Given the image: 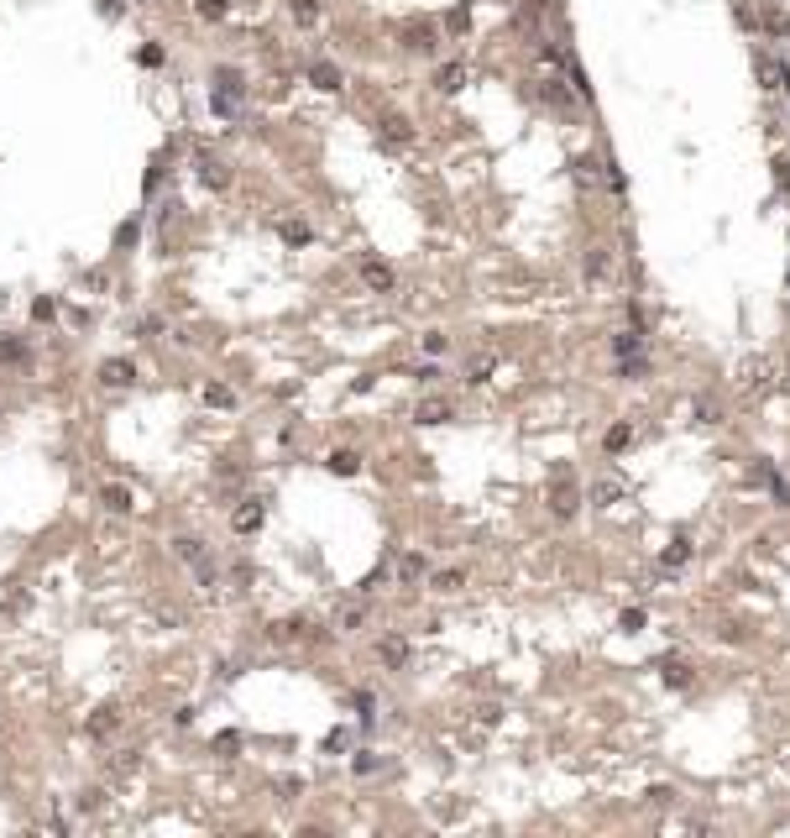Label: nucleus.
<instances>
[{"mask_svg": "<svg viewBox=\"0 0 790 838\" xmlns=\"http://www.w3.org/2000/svg\"><path fill=\"white\" fill-rule=\"evenodd\" d=\"M382 137H388L393 147H409L413 142V131H409V121H403V116H382Z\"/></svg>", "mask_w": 790, "mask_h": 838, "instance_id": "6", "label": "nucleus"}, {"mask_svg": "<svg viewBox=\"0 0 790 838\" xmlns=\"http://www.w3.org/2000/svg\"><path fill=\"white\" fill-rule=\"evenodd\" d=\"M173 555L194 566V561H199V555H210V550H204V540H194V534H183V540H173Z\"/></svg>", "mask_w": 790, "mask_h": 838, "instance_id": "12", "label": "nucleus"}, {"mask_svg": "<svg viewBox=\"0 0 790 838\" xmlns=\"http://www.w3.org/2000/svg\"><path fill=\"white\" fill-rule=\"evenodd\" d=\"M361 278H366V288H377V294H388V288H393V268H388V262H377V257L361 262Z\"/></svg>", "mask_w": 790, "mask_h": 838, "instance_id": "3", "label": "nucleus"}, {"mask_svg": "<svg viewBox=\"0 0 790 838\" xmlns=\"http://www.w3.org/2000/svg\"><path fill=\"white\" fill-rule=\"evenodd\" d=\"M278 231H283V241H288V247H304V241H309V225H304V220H283Z\"/></svg>", "mask_w": 790, "mask_h": 838, "instance_id": "16", "label": "nucleus"}, {"mask_svg": "<svg viewBox=\"0 0 790 838\" xmlns=\"http://www.w3.org/2000/svg\"><path fill=\"white\" fill-rule=\"evenodd\" d=\"M131 378H136V367H131V362H105V367H100V383H105V388H126Z\"/></svg>", "mask_w": 790, "mask_h": 838, "instance_id": "4", "label": "nucleus"}, {"mask_svg": "<svg viewBox=\"0 0 790 838\" xmlns=\"http://www.w3.org/2000/svg\"><path fill=\"white\" fill-rule=\"evenodd\" d=\"M628 446V425H613L607 430V451H623Z\"/></svg>", "mask_w": 790, "mask_h": 838, "instance_id": "25", "label": "nucleus"}, {"mask_svg": "<svg viewBox=\"0 0 790 838\" xmlns=\"http://www.w3.org/2000/svg\"><path fill=\"white\" fill-rule=\"evenodd\" d=\"M618 493H623V482H618V477H602V482L591 487V498H597V503H613Z\"/></svg>", "mask_w": 790, "mask_h": 838, "instance_id": "17", "label": "nucleus"}, {"mask_svg": "<svg viewBox=\"0 0 790 838\" xmlns=\"http://www.w3.org/2000/svg\"><path fill=\"white\" fill-rule=\"evenodd\" d=\"M100 498H105L110 514H131V508H136V493H131L126 482H105V487H100Z\"/></svg>", "mask_w": 790, "mask_h": 838, "instance_id": "2", "label": "nucleus"}, {"mask_svg": "<svg viewBox=\"0 0 790 838\" xmlns=\"http://www.w3.org/2000/svg\"><path fill=\"white\" fill-rule=\"evenodd\" d=\"M204 403H215V409H231V403H236V393L220 388V383H210V388H204Z\"/></svg>", "mask_w": 790, "mask_h": 838, "instance_id": "18", "label": "nucleus"}, {"mask_svg": "<svg viewBox=\"0 0 790 838\" xmlns=\"http://www.w3.org/2000/svg\"><path fill=\"white\" fill-rule=\"evenodd\" d=\"M638 346H644L638 325H634V331H618V335H613V351H618V356H638Z\"/></svg>", "mask_w": 790, "mask_h": 838, "instance_id": "13", "label": "nucleus"}, {"mask_svg": "<svg viewBox=\"0 0 790 838\" xmlns=\"http://www.w3.org/2000/svg\"><path fill=\"white\" fill-rule=\"evenodd\" d=\"M199 16H204V21H220V16H225V0H199Z\"/></svg>", "mask_w": 790, "mask_h": 838, "instance_id": "24", "label": "nucleus"}, {"mask_svg": "<svg viewBox=\"0 0 790 838\" xmlns=\"http://www.w3.org/2000/svg\"><path fill=\"white\" fill-rule=\"evenodd\" d=\"M116 723H120L116 708H100L95 718H89V739H110V733H116Z\"/></svg>", "mask_w": 790, "mask_h": 838, "instance_id": "7", "label": "nucleus"}, {"mask_svg": "<svg viewBox=\"0 0 790 838\" xmlns=\"http://www.w3.org/2000/svg\"><path fill=\"white\" fill-rule=\"evenodd\" d=\"M759 73L769 79V89H785V84H790V69H785V63H775V58H759Z\"/></svg>", "mask_w": 790, "mask_h": 838, "instance_id": "11", "label": "nucleus"}, {"mask_svg": "<svg viewBox=\"0 0 790 838\" xmlns=\"http://www.w3.org/2000/svg\"><path fill=\"white\" fill-rule=\"evenodd\" d=\"M685 555H691V540H670V550H665V566H685Z\"/></svg>", "mask_w": 790, "mask_h": 838, "instance_id": "21", "label": "nucleus"}, {"mask_svg": "<svg viewBox=\"0 0 790 838\" xmlns=\"http://www.w3.org/2000/svg\"><path fill=\"white\" fill-rule=\"evenodd\" d=\"M602 272H607V257H602V252H597V257L586 262V278H602Z\"/></svg>", "mask_w": 790, "mask_h": 838, "instance_id": "27", "label": "nucleus"}, {"mask_svg": "<svg viewBox=\"0 0 790 838\" xmlns=\"http://www.w3.org/2000/svg\"><path fill=\"white\" fill-rule=\"evenodd\" d=\"M409 48L413 53H429V48H435V32H429V26L419 32V26H413V32H409Z\"/></svg>", "mask_w": 790, "mask_h": 838, "instance_id": "23", "label": "nucleus"}, {"mask_svg": "<svg viewBox=\"0 0 790 838\" xmlns=\"http://www.w3.org/2000/svg\"><path fill=\"white\" fill-rule=\"evenodd\" d=\"M241 95H246V84H241L236 69H220V73H215V95H210L215 116H236V110H241Z\"/></svg>", "mask_w": 790, "mask_h": 838, "instance_id": "1", "label": "nucleus"}, {"mask_svg": "<svg viewBox=\"0 0 790 838\" xmlns=\"http://www.w3.org/2000/svg\"><path fill=\"white\" fill-rule=\"evenodd\" d=\"M440 89H460V63H450V69L440 73Z\"/></svg>", "mask_w": 790, "mask_h": 838, "instance_id": "26", "label": "nucleus"}, {"mask_svg": "<svg viewBox=\"0 0 790 838\" xmlns=\"http://www.w3.org/2000/svg\"><path fill=\"white\" fill-rule=\"evenodd\" d=\"M199 178H204V184H215V189H220V184H225V178H231V173H225V163H220V157L199 152Z\"/></svg>", "mask_w": 790, "mask_h": 838, "instance_id": "8", "label": "nucleus"}, {"mask_svg": "<svg viewBox=\"0 0 790 838\" xmlns=\"http://www.w3.org/2000/svg\"><path fill=\"white\" fill-rule=\"evenodd\" d=\"M294 21L298 26H314L319 21V6H314V0H294Z\"/></svg>", "mask_w": 790, "mask_h": 838, "instance_id": "20", "label": "nucleus"}, {"mask_svg": "<svg viewBox=\"0 0 790 838\" xmlns=\"http://www.w3.org/2000/svg\"><path fill=\"white\" fill-rule=\"evenodd\" d=\"M398 571H403V582H419V577H424V555H403Z\"/></svg>", "mask_w": 790, "mask_h": 838, "instance_id": "22", "label": "nucleus"}, {"mask_svg": "<svg viewBox=\"0 0 790 838\" xmlns=\"http://www.w3.org/2000/svg\"><path fill=\"white\" fill-rule=\"evenodd\" d=\"M356 466H361V461H356V451H335V456H330V472H341V477H351Z\"/></svg>", "mask_w": 790, "mask_h": 838, "instance_id": "19", "label": "nucleus"}, {"mask_svg": "<svg viewBox=\"0 0 790 838\" xmlns=\"http://www.w3.org/2000/svg\"><path fill=\"white\" fill-rule=\"evenodd\" d=\"M377 655H382V661H388V665H403V661H409V645H403L398 634H388V639H382V645H377Z\"/></svg>", "mask_w": 790, "mask_h": 838, "instance_id": "10", "label": "nucleus"}, {"mask_svg": "<svg viewBox=\"0 0 790 838\" xmlns=\"http://www.w3.org/2000/svg\"><path fill=\"white\" fill-rule=\"evenodd\" d=\"M413 419H419V425H445V419H450V403L445 399H424Z\"/></svg>", "mask_w": 790, "mask_h": 838, "instance_id": "5", "label": "nucleus"}, {"mask_svg": "<svg viewBox=\"0 0 790 838\" xmlns=\"http://www.w3.org/2000/svg\"><path fill=\"white\" fill-rule=\"evenodd\" d=\"M309 79H314L319 89H341V73H335L330 63H314V69H309Z\"/></svg>", "mask_w": 790, "mask_h": 838, "instance_id": "15", "label": "nucleus"}, {"mask_svg": "<svg viewBox=\"0 0 790 838\" xmlns=\"http://www.w3.org/2000/svg\"><path fill=\"white\" fill-rule=\"evenodd\" d=\"M231 524H236V530H241V534H251V530H262V503H241V508H236V519H231Z\"/></svg>", "mask_w": 790, "mask_h": 838, "instance_id": "9", "label": "nucleus"}, {"mask_svg": "<svg viewBox=\"0 0 790 838\" xmlns=\"http://www.w3.org/2000/svg\"><path fill=\"white\" fill-rule=\"evenodd\" d=\"M492 367H497V356H492V351H482V356H472L466 378H472V383H487V372H492Z\"/></svg>", "mask_w": 790, "mask_h": 838, "instance_id": "14", "label": "nucleus"}]
</instances>
